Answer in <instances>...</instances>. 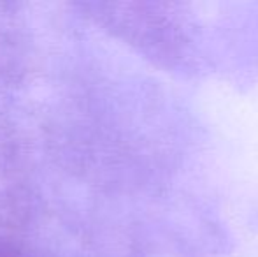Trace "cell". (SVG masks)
Instances as JSON below:
<instances>
[]
</instances>
